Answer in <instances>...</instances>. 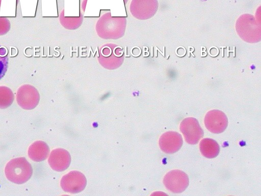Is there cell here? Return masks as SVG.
<instances>
[{
	"label": "cell",
	"instance_id": "cell-9",
	"mask_svg": "<svg viewBox=\"0 0 261 196\" xmlns=\"http://www.w3.org/2000/svg\"><path fill=\"white\" fill-rule=\"evenodd\" d=\"M183 143L182 138L176 132L168 131L163 133L160 137L159 144L161 150L166 154H173L177 152Z\"/></svg>",
	"mask_w": 261,
	"mask_h": 196
},
{
	"label": "cell",
	"instance_id": "cell-15",
	"mask_svg": "<svg viewBox=\"0 0 261 196\" xmlns=\"http://www.w3.org/2000/svg\"><path fill=\"white\" fill-rule=\"evenodd\" d=\"M11 24L9 20L0 16V36L6 34L10 30Z\"/></svg>",
	"mask_w": 261,
	"mask_h": 196
},
{
	"label": "cell",
	"instance_id": "cell-13",
	"mask_svg": "<svg viewBox=\"0 0 261 196\" xmlns=\"http://www.w3.org/2000/svg\"><path fill=\"white\" fill-rule=\"evenodd\" d=\"M14 94L8 87L0 86V109H5L9 107L13 103Z\"/></svg>",
	"mask_w": 261,
	"mask_h": 196
},
{
	"label": "cell",
	"instance_id": "cell-10",
	"mask_svg": "<svg viewBox=\"0 0 261 196\" xmlns=\"http://www.w3.org/2000/svg\"><path fill=\"white\" fill-rule=\"evenodd\" d=\"M48 162L53 170L62 172L66 169L70 165L71 156L66 150L57 148L51 151Z\"/></svg>",
	"mask_w": 261,
	"mask_h": 196
},
{
	"label": "cell",
	"instance_id": "cell-4",
	"mask_svg": "<svg viewBox=\"0 0 261 196\" xmlns=\"http://www.w3.org/2000/svg\"><path fill=\"white\" fill-rule=\"evenodd\" d=\"M16 100L19 106L22 109L31 110L38 105L40 95L35 87L29 84H24L18 88Z\"/></svg>",
	"mask_w": 261,
	"mask_h": 196
},
{
	"label": "cell",
	"instance_id": "cell-2",
	"mask_svg": "<svg viewBox=\"0 0 261 196\" xmlns=\"http://www.w3.org/2000/svg\"><path fill=\"white\" fill-rule=\"evenodd\" d=\"M5 173L8 180L15 184H21L30 179L33 174V169L25 158L18 157L7 163Z\"/></svg>",
	"mask_w": 261,
	"mask_h": 196
},
{
	"label": "cell",
	"instance_id": "cell-11",
	"mask_svg": "<svg viewBox=\"0 0 261 196\" xmlns=\"http://www.w3.org/2000/svg\"><path fill=\"white\" fill-rule=\"evenodd\" d=\"M49 153V148L44 141L38 140L33 143L28 149L30 158L36 162L45 160Z\"/></svg>",
	"mask_w": 261,
	"mask_h": 196
},
{
	"label": "cell",
	"instance_id": "cell-3",
	"mask_svg": "<svg viewBox=\"0 0 261 196\" xmlns=\"http://www.w3.org/2000/svg\"><path fill=\"white\" fill-rule=\"evenodd\" d=\"M163 183L168 190L178 193L183 192L188 187L189 180L186 173L179 169H174L165 175Z\"/></svg>",
	"mask_w": 261,
	"mask_h": 196
},
{
	"label": "cell",
	"instance_id": "cell-8",
	"mask_svg": "<svg viewBox=\"0 0 261 196\" xmlns=\"http://www.w3.org/2000/svg\"><path fill=\"white\" fill-rule=\"evenodd\" d=\"M204 124L206 129L211 132L215 134L221 133L227 128L228 119L222 111L212 110L206 114Z\"/></svg>",
	"mask_w": 261,
	"mask_h": 196
},
{
	"label": "cell",
	"instance_id": "cell-1",
	"mask_svg": "<svg viewBox=\"0 0 261 196\" xmlns=\"http://www.w3.org/2000/svg\"><path fill=\"white\" fill-rule=\"evenodd\" d=\"M236 29L238 35L245 42L254 43L260 41V20L251 14L241 15L236 21Z\"/></svg>",
	"mask_w": 261,
	"mask_h": 196
},
{
	"label": "cell",
	"instance_id": "cell-14",
	"mask_svg": "<svg viewBox=\"0 0 261 196\" xmlns=\"http://www.w3.org/2000/svg\"><path fill=\"white\" fill-rule=\"evenodd\" d=\"M8 51L0 45V80L5 76L8 67Z\"/></svg>",
	"mask_w": 261,
	"mask_h": 196
},
{
	"label": "cell",
	"instance_id": "cell-7",
	"mask_svg": "<svg viewBox=\"0 0 261 196\" xmlns=\"http://www.w3.org/2000/svg\"><path fill=\"white\" fill-rule=\"evenodd\" d=\"M158 6L157 0H132L130 10L136 17L146 19L152 17L155 14Z\"/></svg>",
	"mask_w": 261,
	"mask_h": 196
},
{
	"label": "cell",
	"instance_id": "cell-16",
	"mask_svg": "<svg viewBox=\"0 0 261 196\" xmlns=\"http://www.w3.org/2000/svg\"><path fill=\"white\" fill-rule=\"evenodd\" d=\"M125 1V3H126L127 0H124Z\"/></svg>",
	"mask_w": 261,
	"mask_h": 196
},
{
	"label": "cell",
	"instance_id": "cell-6",
	"mask_svg": "<svg viewBox=\"0 0 261 196\" xmlns=\"http://www.w3.org/2000/svg\"><path fill=\"white\" fill-rule=\"evenodd\" d=\"M180 130L186 141L190 144H196L203 136V131L194 117L184 119L180 123Z\"/></svg>",
	"mask_w": 261,
	"mask_h": 196
},
{
	"label": "cell",
	"instance_id": "cell-5",
	"mask_svg": "<svg viewBox=\"0 0 261 196\" xmlns=\"http://www.w3.org/2000/svg\"><path fill=\"white\" fill-rule=\"evenodd\" d=\"M87 184V180L82 173L73 170L65 175L61 179L60 185L62 189L71 193H76L83 191Z\"/></svg>",
	"mask_w": 261,
	"mask_h": 196
},
{
	"label": "cell",
	"instance_id": "cell-12",
	"mask_svg": "<svg viewBox=\"0 0 261 196\" xmlns=\"http://www.w3.org/2000/svg\"><path fill=\"white\" fill-rule=\"evenodd\" d=\"M199 149L203 156L207 158H213L219 154L220 146L215 140L206 138L200 141Z\"/></svg>",
	"mask_w": 261,
	"mask_h": 196
}]
</instances>
